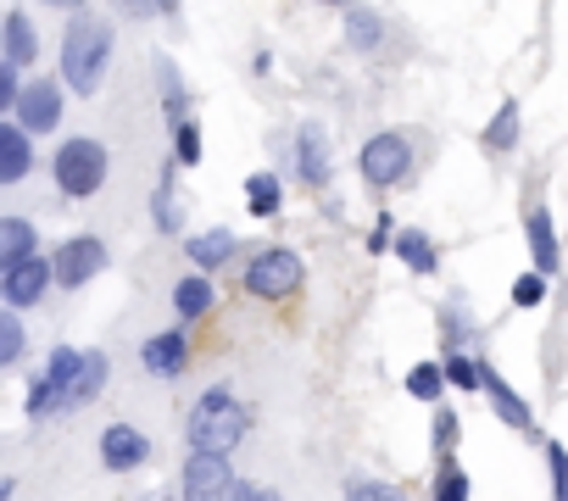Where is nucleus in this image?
Masks as SVG:
<instances>
[{
    "instance_id": "obj_1",
    "label": "nucleus",
    "mask_w": 568,
    "mask_h": 501,
    "mask_svg": "<svg viewBox=\"0 0 568 501\" xmlns=\"http://www.w3.org/2000/svg\"><path fill=\"white\" fill-rule=\"evenodd\" d=\"M107 67H112V23L96 18V12H78L62 34V78L67 90L78 96H96L107 84Z\"/></svg>"
},
{
    "instance_id": "obj_2",
    "label": "nucleus",
    "mask_w": 568,
    "mask_h": 501,
    "mask_svg": "<svg viewBox=\"0 0 568 501\" xmlns=\"http://www.w3.org/2000/svg\"><path fill=\"white\" fill-rule=\"evenodd\" d=\"M240 435H246V407H240L223 385H212V390L190 407V417H185V441H190V452L229 457V452L240 446Z\"/></svg>"
},
{
    "instance_id": "obj_3",
    "label": "nucleus",
    "mask_w": 568,
    "mask_h": 501,
    "mask_svg": "<svg viewBox=\"0 0 568 501\" xmlns=\"http://www.w3.org/2000/svg\"><path fill=\"white\" fill-rule=\"evenodd\" d=\"M107 145L101 140H67L51 162V174H56V190L73 196V201H90L101 185H107Z\"/></svg>"
},
{
    "instance_id": "obj_4",
    "label": "nucleus",
    "mask_w": 568,
    "mask_h": 501,
    "mask_svg": "<svg viewBox=\"0 0 568 501\" xmlns=\"http://www.w3.org/2000/svg\"><path fill=\"white\" fill-rule=\"evenodd\" d=\"M78 368H85V357H78L73 346H56L51 363L40 368L34 390H29V417L40 424V417H51L56 407H73V390H78Z\"/></svg>"
},
{
    "instance_id": "obj_5",
    "label": "nucleus",
    "mask_w": 568,
    "mask_h": 501,
    "mask_svg": "<svg viewBox=\"0 0 568 501\" xmlns=\"http://www.w3.org/2000/svg\"><path fill=\"white\" fill-rule=\"evenodd\" d=\"M246 290L263 296V301H279V296H296L301 290V257L285 245L274 250H257V263L246 268Z\"/></svg>"
},
{
    "instance_id": "obj_6",
    "label": "nucleus",
    "mask_w": 568,
    "mask_h": 501,
    "mask_svg": "<svg viewBox=\"0 0 568 501\" xmlns=\"http://www.w3.org/2000/svg\"><path fill=\"white\" fill-rule=\"evenodd\" d=\"M357 167H363V179H368L374 190H390V185L408 179V167H413V145L401 140V134H374V140L363 145Z\"/></svg>"
},
{
    "instance_id": "obj_7",
    "label": "nucleus",
    "mask_w": 568,
    "mask_h": 501,
    "mask_svg": "<svg viewBox=\"0 0 568 501\" xmlns=\"http://www.w3.org/2000/svg\"><path fill=\"white\" fill-rule=\"evenodd\" d=\"M179 496H185V501H229V496H234V468H229V457L190 452V463H185V474H179Z\"/></svg>"
},
{
    "instance_id": "obj_8",
    "label": "nucleus",
    "mask_w": 568,
    "mask_h": 501,
    "mask_svg": "<svg viewBox=\"0 0 568 501\" xmlns=\"http://www.w3.org/2000/svg\"><path fill=\"white\" fill-rule=\"evenodd\" d=\"M101 268H107V245H101L96 234H78V240H67V245L56 250V285H67V290L90 285Z\"/></svg>"
},
{
    "instance_id": "obj_9",
    "label": "nucleus",
    "mask_w": 568,
    "mask_h": 501,
    "mask_svg": "<svg viewBox=\"0 0 568 501\" xmlns=\"http://www.w3.org/2000/svg\"><path fill=\"white\" fill-rule=\"evenodd\" d=\"M51 279H56V263L29 257V263L7 268V279H0V296H7V307L18 312V307H34V301L45 296V285H51Z\"/></svg>"
},
{
    "instance_id": "obj_10",
    "label": "nucleus",
    "mask_w": 568,
    "mask_h": 501,
    "mask_svg": "<svg viewBox=\"0 0 568 501\" xmlns=\"http://www.w3.org/2000/svg\"><path fill=\"white\" fill-rule=\"evenodd\" d=\"M18 123H23L29 134H45V129L62 123V90H56L51 78H40V84H29V90H23V101H18Z\"/></svg>"
},
{
    "instance_id": "obj_11",
    "label": "nucleus",
    "mask_w": 568,
    "mask_h": 501,
    "mask_svg": "<svg viewBox=\"0 0 568 501\" xmlns=\"http://www.w3.org/2000/svg\"><path fill=\"white\" fill-rule=\"evenodd\" d=\"M145 457H151V441H145L140 430H129V424L101 430V463H107L112 474H129V468H140Z\"/></svg>"
},
{
    "instance_id": "obj_12",
    "label": "nucleus",
    "mask_w": 568,
    "mask_h": 501,
    "mask_svg": "<svg viewBox=\"0 0 568 501\" xmlns=\"http://www.w3.org/2000/svg\"><path fill=\"white\" fill-rule=\"evenodd\" d=\"M296 167H301V179L318 190V185H330V134H323L318 123H307L296 134Z\"/></svg>"
},
{
    "instance_id": "obj_13",
    "label": "nucleus",
    "mask_w": 568,
    "mask_h": 501,
    "mask_svg": "<svg viewBox=\"0 0 568 501\" xmlns=\"http://www.w3.org/2000/svg\"><path fill=\"white\" fill-rule=\"evenodd\" d=\"M185 363H190V346H185V334H179V329L151 334V341H145V368H151V374L179 379V374H185Z\"/></svg>"
},
{
    "instance_id": "obj_14",
    "label": "nucleus",
    "mask_w": 568,
    "mask_h": 501,
    "mask_svg": "<svg viewBox=\"0 0 568 501\" xmlns=\"http://www.w3.org/2000/svg\"><path fill=\"white\" fill-rule=\"evenodd\" d=\"M34 167L29 156V129L23 123H0V185H18Z\"/></svg>"
},
{
    "instance_id": "obj_15",
    "label": "nucleus",
    "mask_w": 568,
    "mask_h": 501,
    "mask_svg": "<svg viewBox=\"0 0 568 501\" xmlns=\"http://www.w3.org/2000/svg\"><path fill=\"white\" fill-rule=\"evenodd\" d=\"M530 257H535V274H557V263H563V250H557V234H552V218H546V207H530Z\"/></svg>"
},
{
    "instance_id": "obj_16",
    "label": "nucleus",
    "mask_w": 568,
    "mask_h": 501,
    "mask_svg": "<svg viewBox=\"0 0 568 501\" xmlns=\"http://www.w3.org/2000/svg\"><path fill=\"white\" fill-rule=\"evenodd\" d=\"M479 374H485V390H491V407L502 412V424H513V430H530V407L513 396V385H508L497 368H485V363H479Z\"/></svg>"
},
{
    "instance_id": "obj_17",
    "label": "nucleus",
    "mask_w": 568,
    "mask_h": 501,
    "mask_svg": "<svg viewBox=\"0 0 568 501\" xmlns=\"http://www.w3.org/2000/svg\"><path fill=\"white\" fill-rule=\"evenodd\" d=\"M185 250H190L196 268H223V263L234 257V234H229V229H207V234H196Z\"/></svg>"
},
{
    "instance_id": "obj_18",
    "label": "nucleus",
    "mask_w": 568,
    "mask_h": 501,
    "mask_svg": "<svg viewBox=\"0 0 568 501\" xmlns=\"http://www.w3.org/2000/svg\"><path fill=\"white\" fill-rule=\"evenodd\" d=\"M29 257H34V229H29L23 218H0V263L18 268V263H29Z\"/></svg>"
},
{
    "instance_id": "obj_19",
    "label": "nucleus",
    "mask_w": 568,
    "mask_h": 501,
    "mask_svg": "<svg viewBox=\"0 0 568 501\" xmlns=\"http://www.w3.org/2000/svg\"><path fill=\"white\" fill-rule=\"evenodd\" d=\"M34 51H40V40H34L29 18H23V12H7V62H12V67H29Z\"/></svg>"
},
{
    "instance_id": "obj_20",
    "label": "nucleus",
    "mask_w": 568,
    "mask_h": 501,
    "mask_svg": "<svg viewBox=\"0 0 568 501\" xmlns=\"http://www.w3.org/2000/svg\"><path fill=\"white\" fill-rule=\"evenodd\" d=\"M396 250H401V263H408L413 274H435V245H430L419 229H401V234H396Z\"/></svg>"
},
{
    "instance_id": "obj_21",
    "label": "nucleus",
    "mask_w": 568,
    "mask_h": 501,
    "mask_svg": "<svg viewBox=\"0 0 568 501\" xmlns=\"http://www.w3.org/2000/svg\"><path fill=\"white\" fill-rule=\"evenodd\" d=\"M279 201H285V190H279V179H274V174H252V179H246V207H252L257 218L279 212Z\"/></svg>"
},
{
    "instance_id": "obj_22",
    "label": "nucleus",
    "mask_w": 568,
    "mask_h": 501,
    "mask_svg": "<svg viewBox=\"0 0 568 501\" xmlns=\"http://www.w3.org/2000/svg\"><path fill=\"white\" fill-rule=\"evenodd\" d=\"M207 307H212V285L207 279H179L174 285V312L179 318H201Z\"/></svg>"
},
{
    "instance_id": "obj_23",
    "label": "nucleus",
    "mask_w": 568,
    "mask_h": 501,
    "mask_svg": "<svg viewBox=\"0 0 568 501\" xmlns=\"http://www.w3.org/2000/svg\"><path fill=\"white\" fill-rule=\"evenodd\" d=\"M485 145L491 151H513L519 145V101H502V112L491 118V129H485Z\"/></svg>"
},
{
    "instance_id": "obj_24",
    "label": "nucleus",
    "mask_w": 568,
    "mask_h": 501,
    "mask_svg": "<svg viewBox=\"0 0 568 501\" xmlns=\"http://www.w3.org/2000/svg\"><path fill=\"white\" fill-rule=\"evenodd\" d=\"M101 385H107V352H90V357H85V368H78L73 407H78V401H96V396H101Z\"/></svg>"
},
{
    "instance_id": "obj_25",
    "label": "nucleus",
    "mask_w": 568,
    "mask_h": 501,
    "mask_svg": "<svg viewBox=\"0 0 568 501\" xmlns=\"http://www.w3.org/2000/svg\"><path fill=\"white\" fill-rule=\"evenodd\" d=\"M435 501H468V474L457 457H441V474H435Z\"/></svg>"
},
{
    "instance_id": "obj_26",
    "label": "nucleus",
    "mask_w": 568,
    "mask_h": 501,
    "mask_svg": "<svg viewBox=\"0 0 568 501\" xmlns=\"http://www.w3.org/2000/svg\"><path fill=\"white\" fill-rule=\"evenodd\" d=\"M346 40H352L357 51H374V45H379V18H374L368 7H352V18H346Z\"/></svg>"
},
{
    "instance_id": "obj_27",
    "label": "nucleus",
    "mask_w": 568,
    "mask_h": 501,
    "mask_svg": "<svg viewBox=\"0 0 568 501\" xmlns=\"http://www.w3.org/2000/svg\"><path fill=\"white\" fill-rule=\"evenodd\" d=\"M408 390H413L419 401H441V390H446V368H435V363H419V368L408 374Z\"/></svg>"
},
{
    "instance_id": "obj_28",
    "label": "nucleus",
    "mask_w": 568,
    "mask_h": 501,
    "mask_svg": "<svg viewBox=\"0 0 568 501\" xmlns=\"http://www.w3.org/2000/svg\"><path fill=\"white\" fill-rule=\"evenodd\" d=\"M23 357V323H18V312H7L0 318V368H12Z\"/></svg>"
},
{
    "instance_id": "obj_29",
    "label": "nucleus",
    "mask_w": 568,
    "mask_h": 501,
    "mask_svg": "<svg viewBox=\"0 0 568 501\" xmlns=\"http://www.w3.org/2000/svg\"><path fill=\"white\" fill-rule=\"evenodd\" d=\"M346 501H408V496L390 490V485H374V479H352V485H346Z\"/></svg>"
},
{
    "instance_id": "obj_30",
    "label": "nucleus",
    "mask_w": 568,
    "mask_h": 501,
    "mask_svg": "<svg viewBox=\"0 0 568 501\" xmlns=\"http://www.w3.org/2000/svg\"><path fill=\"white\" fill-rule=\"evenodd\" d=\"M446 379L463 385V390H485V374H479V363H468V357H446Z\"/></svg>"
},
{
    "instance_id": "obj_31",
    "label": "nucleus",
    "mask_w": 568,
    "mask_h": 501,
    "mask_svg": "<svg viewBox=\"0 0 568 501\" xmlns=\"http://www.w3.org/2000/svg\"><path fill=\"white\" fill-rule=\"evenodd\" d=\"M174 151H179V162H201V134H196V123L185 118V123H174Z\"/></svg>"
},
{
    "instance_id": "obj_32",
    "label": "nucleus",
    "mask_w": 568,
    "mask_h": 501,
    "mask_svg": "<svg viewBox=\"0 0 568 501\" xmlns=\"http://www.w3.org/2000/svg\"><path fill=\"white\" fill-rule=\"evenodd\" d=\"M546 301V274H524L513 285V307H541Z\"/></svg>"
},
{
    "instance_id": "obj_33",
    "label": "nucleus",
    "mask_w": 568,
    "mask_h": 501,
    "mask_svg": "<svg viewBox=\"0 0 568 501\" xmlns=\"http://www.w3.org/2000/svg\"><path fill=\"white\" fill-rule=\"evenodd\" d=\"M452 446H457V412H452V407H441V412H435V452H441V457H452Z\"/></svg>"
},
{
    "instance_id": "obj_34",
    "label": "nucleus",
    "mask_w": 568,
    "mask_h": 501,
    "mask_svg": "<svg viewBox=\"0 0 568 501\" xmlns=\"http://www.w3.org/2000/svg\"><path fill=\"white\" fill-rule=\"evenodd\" d=\"M546 457H552V479H557V501H568V452H563V446H552Z\"/></svg>"
},
{
    "instance_id": "obj_35",
    "label": "nucleus",
    "mask_w": 568,
    "mask_h": 501,
    "mask_svg": "<svg viewBox=\"0 0 568 501\" xmlns=\"http://www.w3.org/2000/svg\"><path fill=\"white\" fill-rule=\"evenodd\" d=\"M263 496H268L263 485H234V496H229V501H263Z\"/></svg>"
},
{
    "instance_id": "obj_36",
    "label": "nucleus",
    "mask_w": 568,
    "mask_h": 501,
    "mask_svg": "<svg viewBox=\"0 0 568 501\" xmlns=\"http://www.w3.org/2000/svg\"><path fill=\"white\" fill-rule=\"evenodd\" d=\"M118 7H123V12H134V18H151V12H156V0H118Z\"/></svg>"
},
{
    "instance_id": "obj_37",
    "label": "nucleus",
    "mask_w": 568,
    "mask_h": 501,
    "mask_svg": "<svg viewBox=\"0 0 568 501\" xmlns=\"http://www.w3.org/2000/svg\"><path fill=\"white\" fill-rule=\"evenodd\" d=\"M45 7H67V12H78V7H85V0H45Z\"/></svg>"
},
{
    "instance_id": "obj_38",
    "label": "nucleus",
    "mask_w": 568,
    "mask_h": 501,
    "mask_svg": "<svg viewBox=\"0 0 568 501\" xmlns=\"http://www.w3.org/2000/svg\"><path fill=\"white\" fill-rule=\"evenodd\" d=\"M145 501H174V496H168V490H151V496H145Z\"/></svg>"
},
{
    "instance_id": "obj_39",
    "label": "nucleus",
    "mask_w": 568,
    "mask_h": 501,
    "mask_svg": "<svg viewBox=\"0 0 568 501\" xmlns=\"http://www.w3.org/2000/svg\"><path fill=\"white\" fill-rule=\"evenodd\" d=\"M156 7H162V12H179V0H156Z\"/></svg>"
},
{
    "instance_id": "obj_40",
    "label": "nucleus",
    "mask_w": 568,
    "mask_h": 501,
    "mask_svg": "<svg viewBox=\"0 0 568 501\" xmlns=\"http://www.w3.org/2000/svg\"><path fill=\"white\" fill-rule=\"evenodd\" d=\"M263 501H279V490H268V496H263Z\"/></svg>"
}]
</instances>
